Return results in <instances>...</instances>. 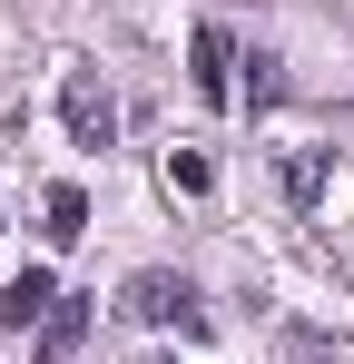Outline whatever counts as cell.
<instances>
[{
  "label": "cell",
  "instance_id": "5b68a950",
  "mask_svg": "<svg viewBox=\"0 0 354 364\" xmlns=\"http://www.w3.org/2000/svg\"><path fill=\"white\" fill-rule=\"evenodd\" d=\"M59 305V286L50 276H40V266H20V276H10V286H0V325H10V335H20V325H40V315H50Z\"/></svg>",
  "mask_w": 354,
  "mask_h": 364
},
{
  "label": "cell",
  "instance_id": "52a82bcc",
  "mask_svg": "<svg viewBox=\"0 0 354 364\" xmlns=\"http://www.w3.org/2000/svg\"><path fill=\"white\" fill-rule=\"evenodd\" d=\"M168 187H177V197H207V187H217V168H207L197 148H168Z\"/></svg>",
  "mask_w": 354,
  "mask_h": 364
},
{
  "label": "cell",
  "instance_id": "7a4b0ae2",
  "mask_svg": "<svg viewBox=\"0 0 354 364\" xmlns=\"http://www.w3.org/2000/svg\"><path fill=\"white\" fill-rule=\"evenodd\" d=\"M59 119H69V138H79V148H109L118 99L99 89V69H69V79H59Z\"/></svg>",
  "mask_w": 354,
  "mask_h": 364
},
{
  "label": "cell",
  "instance_id": "8992f818",
  "mask_svg": "<svg viewBox=\"0 0 354 364\" xmlns=\"http://www.w3.org/2000/svg\"><path fill=\"white\" fill-rule=\"evenodd\" d=\"M286 197H295V207L325 197V148H295V158H286Z\"/></svg>",
  "mask_w": 354,
  "mask_h": 364
},
{
  "label": "cell",
  "instance_id": "9c48e42d",
  "mask_svg": "<svg viewBox=\"0 0 354 364\" xmlns=\"http://www.w3.org/2000/svg\"><path fill=\"white\" fill-rule=\"evenodd\" d=\"M236 69H246V99H256V109H266V99H276V89H286V79H276V60H266V50H246V60H236Z\"/></svg>",
  "mask_w": 354,
  "mask_h": 364
},
{
  "label": "cell",
  "instance_id": "3957f363",
  "mask_svg": "<svg viewBox=\"0 0 354 364\" xmlns=\"http://www.w3.org/2000/svg\"><path fill=\"white\" fill-rule=\"evenodd\" d=\"M187 60H197V99H207V109H227V99H236V40L217 30V20H207Z\"/></svg>",
  "mask_w": 354,
  "mask_h": 364
},
{
  "label": "cell",
  "instance_id": "6da1fadb",
  "mask_svg": "<svg viewBox=\"0 0 354 364\" xmlns=\"http://www.w3.org/2000/svg\"><path fill=\"white\" fill-rule=\"evenodd\" d=\"M118 315H128V325H177V335H207V315H197V296H187V276H168V266H138V276L118 286Z\"/></svg>",
  "mask_w": 354,
  "mask_h": 364
},
{
  "label": "cell",
  "instance_id": "ba28073f",
  "mask_svg": "<svg viewBox=\"0 0 354 364\" xmlns=\"http://www.w3.org/2000/svg\"><path fill=\"white\" fill-rule=\"evenodd\" d=\"M79 227H89V197L59 178V187H50V237H79Z\"/></svg>",
  "mask_w": 354,
  "mask_h": 364
},
{
  "label": "cell",
  "instance_id": "277c9868",
  "mask_svg": "<svg viewBox=\"0 0 354 364\" xmlns=\"http://www.w3.org/2000/svg\"><path fill=\"white\" fill-rule=\"evenodd\" d=\"M89 305H99V296H59L50 315H40V355H50V364H69L79 345H89Z\"/></svg>",
  "mask_w": 354,
  "mask_h": 364
}]
</instances>
